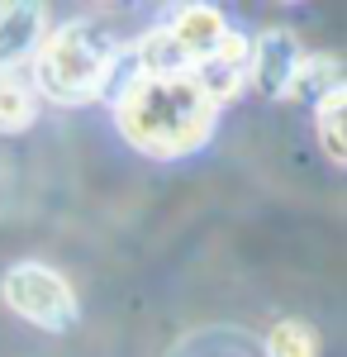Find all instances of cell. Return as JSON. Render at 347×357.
I'll use <instances>...</instances> for the list:
<instances>
[{
  "label": "cell",
  "mask_w": 347,
  "mask_h": 357,
  "mask_svg": "<svg viewBox=\"0 0 347 357\" xmlns=\"http://www.w3.org/2000/svg\"><path fill=\"white\" fill-rule=\"evenodd\" d=\"M114 124L148 158H186L214 134L219 105L195 77H129Z\"/></svg>",
  "instance_id": "obj_1"
},
{
  "label": "cell",
  "mask_w": 347,
  "mask_h": 357,
  "mask_svg": "<svg viewBox=\"0 0 347 357\" xmlns=\"http://www.w3.org/2000/svg\"><path fill=\"white\" fill-rule=\"evenodd\" d=\"M33 62V91L53 105H81L95 100L119 72V43L100 20H67L43 33Z\"/></svg>",
  "instance_id": "obj_2"
},
{
  "label": "cell",
  "mask_w": 347,
  "mask_h": 357,
  "mask_svg": "<svg viewBox=\"0 0 347 357\" xmlns=\"http://www.w3.org/2000/svg\"><path fill=\"white\" fill-rule=\"evenodd\" d=\"M0 296L33 329L67 333L81 319V301L72 291V281L53 267H43V262H15L0 281Z\"/></svg>",
  "instance_id": "obj_3"
},
{
  "label": "cell",
  "mask_w": 347,
  "mask_h": 357,
  "mask_svg": "<svg viewBox=\"0 0 347 357\" xmlns=\"http://www.w3.org/2000/svg\"><path fill=\"white\" fill-rule=\"evenodd\" d=\"M300 62H304V43L295 38L291 29H262L247 43V82L257 86L262 96H271V100H291Z\"/></svg>",
  "instance_id": "obj_4"
},
{
  "label": "cell",
  "mask_w": 347,
  "mask_h": 357,
  "mask_svg": "<svg viewBox=\"0 0 347 357\" xmlns=\"http://www.w3.org/2000/svg\"><path fill=\"white\" fill-rule=\"evenodd\" d=\"M229 20H224V10H214V5H181L167 24H162V33L171 38V48L186 57V67L195 72L205 57L229 38Z\"/></svg>",
  "instance_id": "obj_5"
},
{
  "label": "cell",
  "mask_w": 347,
  "mask_h": 357,
  "mask_svg": "<svg viewBox=\"0 0 347 357\" xmlns=\"http://www.w3.org/2000/svg\"><path fill=\"white\" fill-rule=\"evenodd\" d=\"M48 29H53L48 24V5H33V0L0 5V72H15L24 57L38 53Z\"/></svg>",
  "instance_id": "obj_6"
},
{
  "label": "cell",
  "mask_w": 347,
  "mask_h": 357,
  "mask_svg": "<svg viewBox=\"0 0 347 357\" xmlns=\"http://www.w3.org/2000/svg\"><path fill=\"white\" fill-rule=\"evenodd\" d=\"M190 77L205 86V96H210L214 105L238 100V91L247 86V38H242L238 29H229V38H224Z\"/></svg>",
  "instance_id": "obj_7"
},
{
  "label": "cell",
  "mask_w": 347,
  "mask_h": 357,
  "mask_svg": "<svg viewBox=\"0 0 347 357\" xmlns=\"http://www.w3.org/2000/svg\"><path fill=\"white\" fill-rule=\"evenodd\" d=\"M38 114V91L20 72H0V134H24Z\"/></svg>",
  "instance_id": "obj_8"
},
{
  "label": "cell",
  "mask_w": 347,
  "mask_h": 357,
  "mask_svg": "<svg viewBox=\"0 0 347 357\" xmlns=\"http://www.w3.org/2000/svg\"><path fill=\"white\" fill-rule=\"evenodd\" d=\"M343 110H347V86L328 91L314 105V129H319V148L333 167L347 162V129H343Z\"/></svg>",
  "instance_id": "obj_9"
},
{
  "label": "cell",
  "mask_w": 347,
  "mask_h": 357,
  "mask_svg": "<svg viewBox=\"0 0 347 357\" xmlns=\"http://www.w3.org/2000/svg\"><path fill=\"white\" fill-rule=\"evenodd\" d=\"M338 86H343V62H338V57H333V53H304L291 96L309 100V105H319L323 96H328V91H338Z\"/></svg>",
  "instance_id": "obj_10"
},
{
  "label": "cell",
  "mask_w": 347,
  "mask_h": 357,
  "mask_svg": "<svg viewBox=\"0 0 347 357\" xmlns=\"http://www.w3.org/2000/svg\"><path fill=\"white\" fill-rule=\"evenodd\" d=\"M323 343L314 324H304V319H281V324H271L267 333V357H319Z\"/></svg>",
  "instance_id": "obj_11"
}]
</instances>
